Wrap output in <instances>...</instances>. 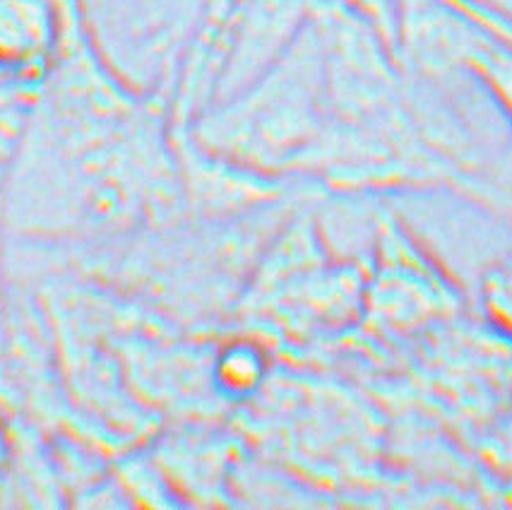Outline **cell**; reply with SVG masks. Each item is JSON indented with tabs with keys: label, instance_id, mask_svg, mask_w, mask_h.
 Wrapping results in <instances>:
<instances>
[{
	"label": "cell",
	"instance_id": "obj_1",
	"mask_svg": "<svg viewBox=\"0 0 512 510\" xmlns=\"http://www.w3.org/2000/svg\"><path fill=\"white\" fill-rule=\"evenodd\" d=\"M327 130L325 44L315 13L258 80L195 121L207 152L267 176L311 169Z\"/></svg>",
	"mask_w": 512,
	"mask_h": 510
},
{
	"label": "cell",
	"instance_id": "obj_2",
	"mask_svg": "<svg viewBox=\"0 0 512 510\" xmlns=\"http://www.w3.org/2000/svg\"><path fill=\"white\" fill-rule=\"evenodd\" d=\"M63 39L53 0H0V65L15 73L41 75Z\"/></svg>",
	"mask_w": 512,
	"mask_h": 510
},
{
	"label": "cell",
	"instance_id": "obj_3",
	"mask_svg": "<svg viewBox=\"0 0 512 510\" xmlns=\"http://www.w3.org/2000/svg\"><path fill=\"white\" fill-rule=\"evenodd\" d=\"M267 373V359L255 342L238 340L226 345L214 361V376L231 395H246L255 390Z\"/></svg>",
	"mask_w": 512,
	"mask_h": 510
},
{
	"label": "cell",
	"instance_id": "obj_4",
	"mask_svg": "<svg viewBox=\"0 0 512 510\" xmlns=\"http://www.w3.org/2000/svg\"><path fill=\"white\" fill-rule=\"evenodd\" d=\"M330 3L342 5L351 13L361 15L383 34L395 51V34H397V0H330Z\"/></svg>",
	"mask_w": 512,
	"mask_h": 510
},
{
	"label": "cell",
	"instance_id": "obj_5",
	"mask_svg": "<svg viewBox=\"0 0 512 510\" xmlns=\"http://www.w3.org/2000/svg\"><path fill=\"white\" fill-rule=\"evenodd\" d=\"M464 3H467V5H472V8L476 10V5H474V3H469V0H464Z\"/></svg>",
	"mask_w": 512,
	"mask_h": 510
}]
</instances>
